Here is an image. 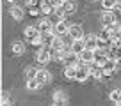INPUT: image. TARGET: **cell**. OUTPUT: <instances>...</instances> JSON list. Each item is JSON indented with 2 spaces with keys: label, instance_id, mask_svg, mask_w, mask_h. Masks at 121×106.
I'll return each instance as SVG.
<instances>
[{
  "label": "cell",
  "instance_id": "1",
  "mask_svg": "<svg viewBox=\"0 0 121 106\" xmlns=\"http://www.w3.org/2000/svg\"><path fill=\"white\" fill-rule=\"evenodd\" d=\"M52 60V53H50L48 46H38V51H36V62L41 65H45L46 62Z\"/></svg>",
  "mask_w": 121,
  "mask_h": 106
},
{
  "label": "cell",
  "instance_id": "2",
  "mask_svg": "<svg viewBox=\"0 0 121 106\" xmlns=\"http://www.w3.org/2000/svg\"><path fill=\"white\" fill-rule=\"evenodd\" d=\"M89 76H91L89 64H78V65H77V76H75V81H78V83H84V81H86Z\"/></svg>",
  "mask_w": 121,
  "mask_h": 106
},
{
  "label": "cell",
  "instance_id": "3",
  "mask_svg": "<svg viewBox=\"0 0 121 106\" xmlns=\"http://www.w3.org/2000/svg\"><path fill=\"white\" fill-rule=\"evenodd\" d=\"M53 32H55V35H59V37H64V35L69 34V25L64 19H57L55 25H53Z\"/></svg>",
  "mask_w": 121,
  "mask_h": 106
},
{
  "label": "cell",
  "instance_id": "4",
  "mask_svg": "<svg viewBox=\"0 0 121 106\" xmlns=\"http://www.w3.org/2000/svg\"><path fill=\"white\" fill-rule=\"evenodd\" d=\"M116 71H117V60L116 58H109L107 64L103 65V76H105V78H110Z\"/></svg>",
  "mask_w": 121,
  "mask_h": 106
},
{
  "label": "cell",
  "instance_id": "5",
  "mask_svg": "<svg viewBox=\"0 0 121 106\" xmlns=\"http://www.w3.org/2000/svg\"><path fill=\"white\" fill-rule=\"evenodd\" d=\"M84 42H86L87 49H93V51H95V49L98 48V44H100V37L95 35V34H87V35H84Z\"/></svg>",
  "mask_w": 121,
  "mask_h": 106
},
{
  "label": "cell",
  "instance_id": "6",
  "mask_svg": "<svg viewBox=\"0 0 121 106\" xmlns=\"http://www.w3.org/2000/svg\"><path fill=\"white\" fill-rule=\"evenodd\" d=\"M100 21H102V25H103V26H110V25H114V23L117 21L116 12H114V11H105V12L102 14V18H100Z\"/></svg>",
  "mask_w": 121,
  "mask_h": 106
},
{
  "label": "cell",
  "instance_id": "7",
  "mask_svg": "<svg viewBox=\"0 0 121 106\" xmlns=\"http://www.w3.org/2000/svg\"><path fill=\"white\" fill-rule=\"evenodd\" d=\"M53 25H55V23H53L52 19L43 18V19H39V23H38L36 26L39 28V32H41V34H46V32H52V30H53Z\"/></svg>",
  "mask_w": 121,
  "mask_h": 106
},
{
  "label": "cell",
  "instance_id": "8",
  "mask_svg": "<svg viewBox=\"0 0 121 106\" xmlns=\"http://www.w3.org/2000/svg\"><path fill=\"white\" fill-rule=\"evenodd\" d=\"M69 39H84V28L82 25L75 23V25H69Z\"/></svg>",
  "mask_w": 121,
  "mask_h": 106
},
{
  "label": "cell",
  "instance_id": "9",
  "mask_svg": "<svg viewBox=\"0 0 121 106\" xmlns=\"http://www.w3.org/2000/svg\"><path fill=\"white\" fill-rule=\"evenodd\" d=\"M78 60H80V64H93V62H95V51L86 48L78 55Z\"/></svg>",
  "mask_w": 121,
  "mask_h": 106
},
{
  "label": "cell",
  "instance_id": "10",
  "mask_svg": "<svg viewBox=\"0 0 121 106\" xmlns=\"http://www.w3.org/2000/svg\"><path fill=\"white\" fill-rule=\"evenodd\" d=\"M62 64H64V65H77V64H80L78 55L73 53V51H68L64 55V58H62Z\"/></svg>",
  "mask_w": 121,
  "mask_h": 106
},
{
  "label": "cell",
  "instance_id": "11",
  "mask_svg": "<svg viewBox=\"0 0 121 106\" xmlns=\"http://www.w3.org/2000/svg\"><path fill=\"white\" fill-rule=\"evenodd\" d=\"M89 69H91V76L95 80H102L103 78V65H98V64H89Z\"/></svg>",
  "mask_w": 121,
  "mask_h": 106
},
{
  "label": "cell",
  "instance_id": "12",
  "mask_svg": "<svg viewBox=\"0 0 121 106\" xmlns=\"http://www.w3.org/2000/svg\"><path fill=\"white\" fill-rule=\"evenodd\" d=\"M36 78H38V81H39L41 85H46V83H50V80H52V74H50L46 69H39V71H38V76H36Z\"/></svg>",
  "mask_w": 121,
  "mask_h": 106
},
{
  "label": "cell",
  "instance_id": "13",
  "mask_svg": "<svg viewBox=\"0 0 121 106\" xmlns=\"http://www.w3.org/2000/svg\"><path fill=\"white\" fill-rule=\"evenodd\" d=\"M84 49H86V42H84V39H73V42H71V51L77 53V55H80Z\"/></svg>",
  "mask_w": 121,
  "mask_h": 106
},
{
  "label": "cell",
  "instance_id": "14",
  "mask_svg": "<svg viewBox=\"0 0 121 106\" xmlns=\"http://www.w3.org/2000/svg\"><path fill=\"white\" fill-rule=\"evenodd\" d=\"M11 53H13V55H16V57L23 55V53H25V44H23L22 41H14L11 44Z\"/></svg>",
  "mask_w": 121,
  "mask_h": 106
},
{
  "label": "cell",
  "instance_id": "15",
  "mask_svg": "<svg viewBox=\"0 0 121 106\" xmlns=\"http://www.w3.org/2000/svg\"><path fill=\"white\" fill-rule=\"evenodd\" d=\"M9 12H11L13 19H16V21H22L23 16H25V12H23V7H20V5H13V7L9 9Z\"/></svg>",
  "mask_w": 121,
  "mask_h": 106
},
{
  "label": "cell",
  "instance_id": "16",
  "mask_svg": "<svg viewBox=\"0 0 121 106\" xmlns=\"http://www.w3.org/2000/svg\"><path fill=\"white\" fill-rule=\"evenodd\" d=\"M98 37L102 39V41H109V42H112V26H103L102 32L98 34Z\"/></svg>",
  "mask_w": 121,
  "mask_h": 106
},
{
  "label": "cell",
  "instance_id": "17",
  "mask_svg": "<svg viewBox=\"0 0 121 106\" xmlns=\"http://www.w3.org/2000/svg\"><path fill=\"white\" fill-rule=\"evenodd\" d=\"M66 102H68V97L62 90L53 92V104H66Z\"/></svg>",
  "mask_w": 121,
  "mask_h": 106
},
{
  "label": "cell",
  "instance_id": "18",
  "mask_svg": "<svg viewBox=\"0 0 121 106\" xmlns=\"http://www.w3.org/2000/svg\"><path fill=\"white\" fill-rule=\"evenodd\" d=\"M55 37H57V35H55V32H53V30L43 34V46H48V48H50V46H52V42L55 41Z\"/></svg>",
  "mask_w": 121,
  "mask_h": 106
},
{
  "label": "cell",
  "instance_id": "19",
  "mask_svg": "<svg viewBox=\"0 0 121 106\" xmlns=\"http://www.w3.org/2000/svg\"><path fill=\"white\" fill-rule=\"evenodd\" d=\"M62 7L66 9V12H68V14H73V12L77 11V2H75V0H64Z\"/></svg>",
  "mask_w": 121,
  "mask_h": 106
},
{
  "label": "cell",
  "instance_id": "20",
  "mask_svg": "<svg viewBox=\"0 0 121 106\" xmlns=\"http://www.w3.org/2000/svg\"><path fill=\"white\" fill-rule=\"evenodd\" d=\"M50 48H52V49H55V51H60V49H64V48H66V41H62V39H60L59 35H57V37H55V41L52 42V46H50Z\"/></svg>",
  "mask_w": 121,
  "mask_h": 106
},
{
  "label": "cell",
  "instance_id": "21",
  "mask_svg": "<svg viewBox=\"0 0 121 106\" xmlns=\"http://www.w3.org/2000/svg\"><path fill=\"white\" fill-rule=\"evenodd\" d=\"M77 65H78V64H77ZM77 65H66L64 76L68 80H75V76H77Z\"/></svg>",
  "mask_w": 121,
  "mask_h": 106
},
{
  "label": "cell",
  "instance_id": "22",
  "mask_svg": "<svg viewBox=\"0 0 121 106\" xmlns=\"http://www.w3.org/2000/svg\"><path fill=\"white\" fill-rule=\"evenodd\" d=\"M109 99L112 102H116V104H121V88H114L109 94Z\"/></svg>",
  "mask_w": 121,
  "mask_h": 106
},
{
  "label": "cell",
  "instance_id": "23",
  "mask_svg": "<svg viewBox=\"0 0 121 106\" xmlns=\"http://www.w3.org/2000/svg\"><path fill=\"white\" fill-rule=\"evenodd\" d=\"M55 12V7H53L52 4H50L48 0H46L45 4L41 5V14H45V16H48V14H53Z\"/></svg>",
  "mask_w": 121,
  "mask_h": 106
},
{
  "label": "cell",
  "instance_id": "24",
  "mask_svg": "<svg viewBox=\"0 0 121 106\" xmlns=\"http://www.w3.org/2000/svg\"><path fill=\"white\" fill-rule=\"evenodd\" d=\"M112 26V41H117V39H121V23H114Z\"/></svg>",
  "mask_w": 121,
  "mask_h": 106
},
{
  "label": "cell",
  "instance_id": "25",
  "mask_svg": "<svg viewBox=\"0 0 121 106\" xmlns=\"http://www.w3.org/2000/svg\"><path fill=\"white\" fill-rule=\"evenodd\" d=\"M116 4H117V0H102V7H103V11H114Z\"/></svg>",
  "mask_w": 121,
  "mask_h": 106
},
{
  "label": "cell",
  "instance_id": "26",
  "mask_svg": "<svg viewBox=\"0 0 121 106\" xmlns=\"http://www.w3.org/2000/svg\"><path fill=\"white\" fill-rule=\"evenodd\" d=\"M39 87H41V83L38 81V78H30V80H27V88H29V90H38Z\"/></svg>",
  "mask_w": 121,
  "mask_h": 106
},
{
  "label": "cell",
  "instance_id": "27",
  "mask_svg": "<svg viewBox=\"0 0 121 106\" xmlns=\"http://www.w3.org/2000/svg\"><path fill=\"white\" fill-rule=\"evenodd\" d=\"M53 14L57 16V19H66V16H69L68 12H66V9L62 7V5H59V7H55V12Z\"/></svg>",
  "mask_w": 121,
  "mask_h": 106
},
{
  "label": "cell",
  "instance_id": "28",
  "mask_svg": "<svg viewBox=\"0 0 121 106\" xmlns=\"http://www.w3.org/2000/svg\"><path fill=\"white\" fill-rule=\"evenodd\" d=\"M38 71H39V69H36V67H27L25 69V78L27 80L36 78V76H38Z\"/></svg>",
  "mask_w": 121,
  "mask_h": 106
},
{
  "label": "cell",
  "instance_id": "29",
  "mask_svg": "<svg viewBox=\"0 0 121 106\" xmlns=\"http://www.w3.org/2000/svg\"><path fill=\"white\" fill-rule=\"evenodd\" d=\"M27 12H29V16H39V14H41V7H32V5H27Z\"/></svg>",
  "mask_w": 121,
  "mask_h": 106
},
{
  "label": "cell",
  "instance_id": "30",
  "mask_svg": "<svg viewBox=\"0 0 121 106\" xmlns=\"http://www.w3.org/2000/svg\"><path fill=\"white\" fill-rule=\"evenodd\" d=\"M0 102H2L4 106L11 104V99H9V94H7V92H2V99H0Z\"/></svg>",
  "mask_w": 121,
  "mask_h": 106
},
{
  "label": "cell",
  "instance_id": "31",
  "mask_svg": "<svg viewBox=\"0 0 121 106\" xmlns=\"http://www.w3.org/2000/svg\"><path fill=\"white\" fill-rule=\"evenodd\" d=\"M48 2L53 5V7H59V5H62V4H64V0H48Z\"/></svg>",
  "mask_w": 121,
  "mask_h": 106
},
{
  "label": "cell",
  "instance_id": "32",
  "mask_svg": "<svg viewBox=\"0 0 121 106\" xmlns=\"http://www.w3.org/2000/svg\"><path fill=\"white\" fill-rule=\"evenodd\" d=\"M114 12H116V14H117V12H119V14H121V0H117L116 7H114Z\"/></svg>",
  "mask_w": 121,
  "mask_h": 106
},
{
  "label": "cell",
  "instance_id": "33",
  "mask_svg": "<svg viewBox=\"0 0 121 106\" xmlns=\"http://www.w3.org/2000/svg\"><path fill=\"white\" fill-rule=\"evenodd\" d=\"M5 2H11V4H13V2H14V0H5Z\"/></svg>",
  "mask_w": 121,
  "mask_h": 106
},
{
  "label": "cell",
  "instance_id": "34",
  "mask_svg": "<svg viewBox=\"0 0 121 106\" xmlns=\"http://www.w3.org/2000/svg\"><path fill=\"white\" fill-rule=\"evenodd\" d=\"M91 2H96V0H91Z\"/></svg>",
  "mask_w": 121,
  "mask_h": 106
}]
</instances>
